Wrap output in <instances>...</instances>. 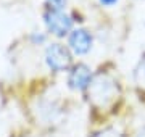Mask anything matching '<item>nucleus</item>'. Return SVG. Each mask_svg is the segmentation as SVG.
Wrapping results in <instances>:
<instances>
[{
    "instance_id": "nucleus-1",
    "label": "nucleus",
    "mask_w": 145,
    "mask_h": 137,
    "mask_svg": "<svg viewBox=\"0 0 145 137\" xmlns=\"http://www.w3.org/2000/svg\"><path fill=\"white\" fill-rule=\"evenodd\" d=\"M87 89H89L90 100L99 106H106L118 94L114 81L111 78H108V76H103V74L93 78Z\"/></svg>"
},
{
    "instance_id": "nucleus-2",
    "label": "nucleus",
    "mask_w": 145,
    "mask_h": 137,
    "mask_svg": "<svg viewBox=\"0 0 145 137\" xmlns=\"http://www.w3.org/2000/svg\"><path fill=\"white\" fill-rule=\"evenodd\" d=\"M44 21H45L48 31L57 37H65L66 34H69L72 26L71 16L66 15L63 10H57L52 7L44 13Z\"/></svg>"
},
{
    "instance_id": "nucleus-3",
    "label": "nucleus",
    "mask_w": 145,
    "mask_h": 137,
    "mask_svg": "<svg viewBox=\"0 0 145 137\" xmlns=\"http://www.w3.org/2000/svg\"><path fill=\"white\" fill-rule=\"evenodd\" d=\"M45 61L53 71H65L71 63V55L61 44H50L45 50Z\"/></svg>"
},
{
    "instance_id": "nucleus-4",
    "label": "nucleus",
    "mask_w": 145,
    "mask_h": 137,
    "mask_svg": "<svg viewBox=\"0 0 145 137\" xmlns=\"http://www.w3.org/2000/svg\"><path fill=\"white\" fill-rule=\"evenodd\" d=\"M36 116L37 119L44 124H52V123H57L61 116V108L55 100H50V99H42V100L37 102L36 105Z\"/></svg>"
},
{
    "instance_id": "nucleus-5",
    "label": "nucleus",
    "mask_w": 145,
    "mask_h": 137,
    "mask_svg": "<svg viewBox=\"0 0 145 137\" xmlns=\"http://www.w3.org/2000/svg\"><path fill=\"white\" fill-rule=\"evenodd\" d=\"M92 81V73L89 66L86 65H76L72 71L69 73V78H68V84L72 90H84L87 89L89 84Z\"/></svg>"
},
{
    "instance_id": "nucleus-6",
    "label": "nucleus",
    "mask_w": 145,
    "mask_h": 137,
    "mask_svg": "<svg viewBox=\"0 0 145 137\" xmlns=\"http://www.w3.org/2000/svg\"><path fill=\"white\" fill-rule=\"evenodd\" d=\"M69 48L76 55H86L92 48V36L86 29H76L69 34Z\"/></svg>"
},
{
    "instance_id": "nucleus-7",
    "label": "nucleus",
    "mask_w": 145,
    "mask_h": 137,
    "mask_svg": "<svg viewBox=\"0 0 145 137\" xmlns=\"http://www.w3.org/2000/svg\"><path fill=\"white\" fill-rule=\"evenodd\" d=\"M134 78H135V82L139 87L145 90V58L139 63V66L135 68V73H134Z\"/></svg>"
},
{
    "instance_id": "nucleus-8",
    "label": "nucleus",
    "mask_w": 145,
    "mask_h": 137,
    "mask_svg": "<svg viewBox=\"0 0 145 137\" xmlns=\"http://www.w3.org/2000/svg\"><path fill=\"white\" fill-rule=\"evenodd\" d=\"M31 40L36 44V45H40V44L45 42V36H44L42 32H34V34L31 36Z\"/></svg>"
},
{
    "instance_id": "nucleus-9",
    "label": "nucleus",
    "mask_w": 145,
    "mask_h": 137,
    "mask_svg": "<svg viewBox=\"0 0 145 137\" xmlns=\"http://www.w3.org/2000/svg\"><path fill=\"white\" fill-rule=\"evenodd\" d=\"M93 137H121V136H119V132L113 131V129H106V131H103V132L95 134Z\"/></svg>"
},
{
    "instance_id": "nucleus-10",
    "label": "nucleus",
    "mask_w": 145,
    "mask_h": 137,
    "mask_svg": "<svg viewBox=\"0 0 145 137\" xmlns=\"http://www.w3.org/2000/svg\"><path fill=\"white\" fill-rule=\"evenodd\" d=\"M47 2L52 5V8H57V10H63L66 5V0H47Z\"/></svg>"
},
{
    "instance_id": "nucleus-11",
    "label": "nucleus",
    "mask_w": 145,
    "mask_h": 137,
    "mask_svg": "<svg viewBox=\"0 0 145 137\" xmlns=\"http://www.w3.org/2000/svg\"><path fill=\"white\" fill-rule=\"evenodd\" d=\"M116 2H118V0H100V3L105 5V7H113Z\"/></svg>"
},
{
    "instance_id": "nucleus-12",
    "label": "nucleus",
    "mask_w": 145,
    "mask_h": 137,
    "mask_svg": "<svg viewBox=\"0 0 145 137\" xmlns=\"http://www.w3.org/2000/svg\"><path fill=\"white\" fill-rule=\"evenodd\" d=\"M137 137H145V127H144V129H142V131L139 132V134H137Z\"/></svg>"
}]
</instances>
